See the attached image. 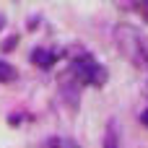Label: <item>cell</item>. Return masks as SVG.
<instances>
[{
    "label": "cell",
    "instance_id": "1",
    "mask_svg": "<svg viewBox=\"0 0 148 148\" xmlns=\"http://www.w3.org/2000/svg\"><path fill=\"white\" fill-rule=\"evenodd\" d=\"M114 39H117V49L130 57L135 65H146V55H148V42L133 29V26H117L114 29Z\"/></svg>",
    "mask_w": 148,
    "mask_h": 148
},
{
    "label": "cell",
    "instance_id": "2",
    "mask_svg": "<svg viewBox=\"0 0 148 148\" xmlns=\"http://www.w3.org/2000/svg\"><path fill=\"white\" fill-rule=\"evenodd\" d=\"M70 75L75 78V83H88V86H104L107 81V70L101 65H96L91 57H81L70 62Z\"/></svg>",
    "mask_w": 148,
    "mask_h": 148
},
{
    "label": "cell",
    "instance_id": "3",
    "mask_svg": "<svg viewBox=\"0 0 148 148\" xmlns=\"http://www.w3.org/2000/svg\"><path fill=\"white\" fill-rule=\"evenodd\" d=\"M31 62H34V65H39L42 70H49V68H52V62H55V55L39 47V49H34V52H31Z\"/></svg>",
    "mask_w": 148,
    "mask_h": 148
},
{
    "label": "cell",
    "instance_id": "4",
    "mask_svg": "<svg viewBox=\"0 0 148 148\" xmlns=\"http://www.w3.org/2000/svg\"><path fill=\"white\" fill-rule=\"evenodd\" d=\"M104 148H122L120 135H117V130H114V122H109V127H107V135H104Z\"/></svg>",
    "mask_w": 148,
    "mask_h": 148
},
{
    "label": "cell",
    "instance_id": "5",
    "mask_svg": "<svg viewBox=\"0 0 148 148\" xmlns=\"http://www.w3.org/2000/svg\"><path fill=\"white\" fill-rule=\"evenodd\" d=\"M13 78H16L13 65H8V62H3V60H0V83H10Z\"/></svg>",
    "mask_w": 148,
    "mask_h": 148
},
{
    "label": "cell",
    "instance_id": "6",
    "mask_svg": "<svg viewBox=\"0 0 148 148\" xmlns=\"http://www.w3.org/2000/svg\"><path fill=\"white\" fill-rule=\"evenodd\" d=\"M52 148H78V143L70 138H57V140H52Z\"/></svg>",
    "mask_w": 148,
    "mask_h": 148
},
{
    "label": "cell",
    "instance_id": "7",
    "mask_svg": "<svg viewBox=\"0 0 148 148\" xmlns=\"http://www.w3.org/2000/svg\"><path fill=\"white\" fill-rule=\"evenodd\" d=\"M16 42H18V39H16V36H10V39H5V44H3V49H10V47H13V44H16Z\"/></svg>",
    "mask_w": 148,
    "mask_h": 148
},
{
    "label": "cell",
    "instance_id": "8",
    "mask_svg": "<svg viewBox=\"0 0 148 148\" xmlns=\"http://www.w3.org/2000/svg\"><path fill=\"white\" fill-rule=\"evenodd\" d=\"M140 120H143V125L148 127V109H143V114H140Z\"/></svg>",
    "mask_w": 148,
    "mask_h": 148
},
{
    "label": "cell",
    "instance_id": "9",
    "mask_svg": "<svg viewBox=\"0 0 148 148\" xmlns=\"http://www.w3.org/2000/svg\"><path fill=\"white\" fill-rule=\"evenodd\" d=\"M3 26H5V21H3V16H0V29H3Z\"/></svg>",
    "mask_w": 148,
    "mask_h": 148
}]
</instances>
